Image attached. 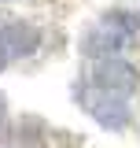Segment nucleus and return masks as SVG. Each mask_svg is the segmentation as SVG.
Masks as SVG:
<instances>
[{
	"instance_id": "1",
	"label": "nucleus",
	"mask_w": 140,
	"mask_h": 148,
	"mask_svg": "<svg viewBox=\"0 0 140 148\" xmlns=\"http://www.w3.org/2000/svg\"><path fill=\"white\" fill-rule=\"evenodd\" d=\"M81 100H85V111L103 130H125L129 126V104H125V96L103 92V89H96V85H88V89L81 92Z\"/></svg>"
},
{
	"instance_id": "2",
	"label": "nucleus",
	"mask_w": 140,
	"mask_h": 148,
	"mask_svg": "<svg viewBox=\"0 0 140 148\" xmlns=\"http://www.w3.org/2000/svg\"><path fill=\"white\" fill-rule=\"evenodd\" d=\"M137 67L133 63H125L118 56H107V59H96V67H92V85L103 92H118V96H129V92L137 89Z\"/></svg>"
},
{
	"instance_id": "3",
	"label": "nucleus",
	"mask_w": 140,
	"mask_h": 148,
	"mask_svg": "<svg viewBox=\"0 0 140 148\" xmlns=\"http://www.w3.org/2000/svg\"><path fill=\"white\" fill-rule=\"evenodd\" d=\"M129 37H133V34H125L111 15H103L100 26L85 30V37H81V52H85L88 59H107V56H118V52H122Z\"/></svg>"
},
{
	"instance_id": "4",
	"label": "nucleus",
	"mask_w": 140,
	"mask_h": 148,
	"mask_svg": "<svg viewBox=\"0 0 140 148\" xmlns=\"http://www.w3.org/2000/svg\"><path fill=\"white\" fill-rule=\"evenodd\" d=\"M37 45H41V34L30 22H11L0 30V48L7 52V59H22V56L37 52Z\"/></svg>"
},
{
	"instance_id": "5",
	"label": "nucleus",
	"mask_w": 140,
	"mask_h": 148,
	"mask_svg": "<svg viewBox=\"0 0 140 148\" xmlns=\"http://www.w3.org/2000/svg\"><path fill=\"white\" fill-rule=\"evenodd\" d=\"M7 137V108H4V100H0V141Z\"/></svg>"
},
{
	"instance_id": "6",
	"label": "nucleus",
	"mask_w": 140,
	"mask_h": 148,
	"mask_svg": "<svg viewBox=\"0 0 140 148\" xmlns=\"http://www.w3.org/2000/svg\"><path fill=\"white\" fill-rule=\"evenodd\" d=\"M4 63H7V52H4V48H0V71H4Z\"/></svg>"
}]
</instances>
